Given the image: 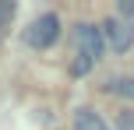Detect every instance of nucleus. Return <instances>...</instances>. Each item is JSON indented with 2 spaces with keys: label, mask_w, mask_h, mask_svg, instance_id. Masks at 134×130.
I'll return each instance as SVG.
<instances>
[{
  "label": "nucleus",
  "mask_w": 134,
  "mask_h": 130,
  "mask_svg": "<svg viewBox=\"0 0 134 130\" xmlns=\"http://www.w3.org/2000/svg\"><path fill=\"white\" fill-rule=\"evenodd\" d=\"M113 95H124L127 102H134V77H116V91Z\"/></svg>",
  "instance_id": "6"
},
{
  "label": "nucleus",
  "mask_w": 134,
  "mask_h": 130,
  "mask_svg": "<svg viewBox=\"0 0 134 130\" xmlns=\"http://www.w3.org/2000/svg\"><path fill=\"white\" fill-rule=\"evenodd\" d=\"M92 63H95V60H88L85 53H78V56L71 60V74H74V77H85L88 70H92Z\"/></svg>",
  "instance_id": "5"
},
{
  "label": "nucleus",
  "mask_w": 134,
  "mask_h": 130,
  "mask_svg": "<svg viewBox=\"0 0 134 130\" xmlns=\"http://www.w3.org/2000/svg\"><path fill=\"white\" fill-rule=\"evenodd\" d=\"M116 130H134V113H120V120H116Z\"/></svg>",
  "instance_id": "8"
},
{
  "label": "nucleus",
  "mask_w": 134,
  "mask_h": 130,
  "mask_svg": "<svg viewBox=\"0 0 134 130\" xmlns=\"http://www.w3.org/2000/svg\"><path fill=\"white\" fill-rule=\"evenodd\" d=\"M21 39H25V46H32V49L53 46V42L60 39V18H57L53 11H49V14H39V18L25 28V35H21Z\"/></svg>",
  "instance_id": "1"
},
{
  "label": "nucleus",
  "mask_w": 134,
  "mask_h": 130,
  "mask_svg": "<svg viewBox=\"0 0 134 130\" xmlns=\"http://www.w3.org/2000/svg\"><path fill=\"white\" fill-rule=\"evenodd\" d=\"M74 130H109V127L95 109H78L74 113Z\"/></svg>",
  "instance_id": "4"
},
{
  "label": "nucleus",
  "mask_w": 134,
  "mask_h": 130,
  "mask_svg": "<svg viewBox=\"0 0 134 130\" xmlns=\"http://www.w3.org/2000/svg\"><path fill=\"white\" fill-rule=\"evenodd\" d=\"M11 18H14V4H11V0H0V28H4Z\"/></svg>",
  "instance_id": "7"
},
{
  "label": "nucleus",
  "mask_w": 134,
  "mask_h": 130,
  "mask_svg": "<svg viewBox=\"0 0 134 130\" xmlns=\"http://www.w3.org/2000/svg\"><path fill=\"white\" fill-rule=\"evenodd\" d=\"M120 14H124V21L134 18V0H124V4H120Z\"/></svg>",
  "instance_id": "9"
},
{
  "label": "nucleus",
  "mask_w": 134,
  "mask_h": 130,
  "mask_svg": "<svg viewBox=\"0 0 134 130\" xmlns=\"http://www.w3.org/2000/svg\"><path fill=\"white\" fill-rule=\"evenodd\" d=\"M102 32V42H106L113 53H127L134 46V21H124V18H106L99 25Z\"/></svg>",
  "instance_id": "2"
},
{
  "label": "nucleus",
  "mask_w": 134,
  "mask_h": 130,
  "mask_svg": "<svg viewBox=\"0 0 134 130\" xmlns=\"http://www.w3.org/2000/svg\"><path fill=\"white\" fill-rule=\"evenodd\" d=\"M74 42H78V53H85L88 60H99L102 49H106L102 32L95 25H88V21H78V25H74Z\"/></svg>",
  "instance_id": "3"
}]
</instances>
